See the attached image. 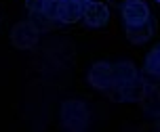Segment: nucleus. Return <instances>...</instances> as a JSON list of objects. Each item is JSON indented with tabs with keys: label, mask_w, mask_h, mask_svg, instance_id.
Wrapping results in <instances>:
<instances>
[{
	"label": "nucleus",
	"mask_w": 160,
	"mask_h": 132,
	"mask_svg": "<svg viewBox=\"0 0 160 132\" xmlns=\"http://www.w3.org/2000/svg\"><path fill=\"white\" fill-rule=\"evenodd\" d=\"M80 4H88V2H93V0H78Z\"/></svg>",
	"instance_id": "nucleus-16"
},
{
	"label": "nucleus",
	"mask_w": 160,
	"mask_h": 132,
	"mask_svg": "<svg viewBox=\"0 0 160 132\" xmlns=\"http://www.w3.org/2000/svg\"><path fill=\"white\" fill-rule=\"evenodd\" d=\"M145 71L160 78V48L158 46H156L152 53L145 57Z\"/></svg>",
	"instance_id": "nucleus-12"
},
{
	"label": "nucleus",
	"mask_w": 160,
	"mask_h": 132,
	"mask_svg": "<svg viewBox=\"0 0 160 132\" xmlns=\"http://www.w3.org/2000/svg\"><path fill=\"white\" fill-rule=\"evenodd\" d=\"M61 4H63V0H47V2H44V7H42V11H44L51 19H57V21H59Z\"/></svg>",
	"instance_id": "nucleus-13"
},
{
	"label": "nucleus",
	"mask_w": 160,
	"mask_h": 132,
	"mask_svg": "<svg viewBox=\"0 0 160 132\" xmlns=\"http://www.w3.org/2000/svg\"><path fill=\"white\" fill-rule=\"evenodd\" d=\"M88 84L93 88H99V90H108L116 84V78H114V65L110 63L99 61L95 63L91 71H88Z\"/></svg>",
	"instance_id": "nucleus-3"
},
{
	"label": "nucleus",
	"mask_w": 160,
	"mask_h": 132,
	"mask_svg": "<svg viewBox=\"0 0 160 132\" xmlns=\"http://www.w3.org/2000/svg\"><path fill=\"white\" fill-rule=\"evenodd\" d=\"M112 4H116V7H124L127 4V0H110Z\"/></svg>",
	"instance_id": "nucleus-15"
},
{
	"label": "nucleus",
	"mask_w": 160,
	"mask_h": 132,
	"mask_svg": "<svg viewBox=\"0 0 160 132\" xmlns=\"http://www.w3.org/2000/svg\"><path fill=\"white\" fill-rule=\"evenodd\" d=\"M158 48H160V44H158Z\"/></svg>",
	"instance_id": "nucleus-18"
},
{
	"label": "nucleus",
	"mask_w": 160,
	"mask_h": 132,
	"mask_svg": "<svg viewBox=\"0 0 160 132\" xmlns=\"http://www.w3.org/2000/svg\"><path fill=\"white\" fill-rule=\"evenodd\" d=\"M114 78H116V84H128V82H133L137 76V67L133 65L131 61H120L114 65Z\"/></svg>",
	"instance_id": "nucleus-9"
},
{
	"label": "nucleus",
	"mask_w": 160,
	"mask_h": 132,
	"mask_svg": "<svg viewBox=\"0 0 160 132\" xmlns=\"http://www.w3.org/2000/svg\"><path fill=\"white\" fill-rule=\"evenodd\" d=\"M120 88H122V101H141L145 97V92H148V84L141 78H135L133 82L122 84Z\"/></svg>",
	"instance_id": "nucleus-8"
},
{
	"label": "nucleus",
	"mask_w": 160,
	"mask_h": 132,
	"mask_svg": "<svg viewBox=\"0 0 160 132\" xmlns=\"http://www.w3.org/2000/svg\"><path fill=\"white\" fill-rule=\"evenodd\" d=\"M82 19H84V23L88 27H101V25L108 23V19H110V11L105 7L103 2H88L84 4V13H82Z\"/></svg>",
	"instance_id": "nucleus-5"
},
{
	"label": "nucleus",
	"mask_w": 160,
	"mask_h": 132,
	"mask_svg": "<svg viewBox=\"0 0 160 132\" xmlns=\"http://www.w3.org/2000/svg\"><path fill=\"white\" fill-rule=\"evenodd\" d=\"M61 122L68 130L80 132L88 126V109L82 101H65L61 105Z\"/></svg>",
	"instance_id": "nucleus-1"
},
{
	"label": "nucleus",
	"mask_w": 160,
	"mask_h": 132,
	"mask_svg": "<svg viewBox=\"0 0 160 132\" xmlns=\"http://www.w3.org/2000/svg\"><path fill=\"white\" fill-rule=\"evenodd\" d=\"M40 38V30L32 21H21L17 23L11 31V42L15 48H21V50H28V48H34L38 44Z\"/></svg>",
	"instance_id": "nucleus-2"
},
{
	"label": "nucleus",
	"mask_w": 160,
	"mask_h": 132,
	"mask_svg": "<svg viewBox=\"0 0 160 132\" xmlns=\"http://www.w3.org/2000/svg\"><path fill=\"white\" fill-rule=\"evenodd\" d=\"M154 31H156V23L152 19H148L141 25H127V40L133 44H143L154 36Z\"/></svg>",
	"instance_id": "nucleus-6"
},
{
	"label": "nucleus",
	"mask_w": 160,
	"mask_h": 132,
	"mask_svg": "<svg viewBox=\"0 0 160 132\" xmlns=\"http://www.w3.org/2000/svg\"><path fill=\"white\" fill-rule=\"evenodd\" d=\"M44 2H47V0H25V7H28L30 13H36V11H42Z\"/></svg>",
	"instance_id": "nucleus-14"
},
{
	"label": "nucleus",
	"mask_w": 160,
	"mask_h": 132,
	"mask_svg": "<svg viewBox=\"0 0 160 132\" xmlns=\"http://www.w3.org/2000/svg\"><path fill=\"white\" fill-rule=\"evenodd\" d=\"M30 21H32L40 31L51 30V27H55V23H57V19H51L44 11H36V13H32V19H30Z\"/></svg>",
	"instance_id": "nucleus-11"
},
{
	"label": "nucleus",
	"mask_w": 160,
	"mask_h": 132,
	"mask_svg": "<svg viewBox=\"0 0 160 132\" xmlns=\"http://www.w3.org/2000/svg\"><path fill=\"white\" fill-rule=\"evenodd\" d=\"M84 13V4H80L78 0H63L61 4V13H59V21L61 23H76Z\"/></svg>",
	"instance_id": "nucleus-7"
},
{
	"label": "nucleus",
	"mask_w": 160,
	"mask_h": 132,
	"mask_svg": "<svg viewBox=\"0 0 160 132\" xmlns=\"http://www.w3.org/2000/svg\"><path fill=\"white\" fill-rule=\"evenodd\" d=\"M143 103V107L148 113H152V116H160V92L156 88H148V92L145 97L141 99Z\"/></svg>",
	"instance_id": "nucleus-10"
},
{
	"label": "nucleus",
	"mask_w": 160,
	"mask_h": 132,
	"mask_svg": "<svg viewBox=\"0 0 160 132\" xmlns=\"http://www.w3.org/2000/svg\"><path fill=\"white\" fill-rule=\"evenodd\" d=\"M156 2H160V0H156Z\"/></svg>",
	"instance_id": "nucleus-17"
},
{
	"label": "nucleus",
	"mask_w": 160,
	"mask_h": 132,
	"mask_svg": "<svg viewBox=\"0 0 160 132\" xmlns=\"http://www.w3.org/2000/svg\"><path fill=\"white\" fill-rule=\"evenodd\" d=\"M122 19L127 25H141L150 19V8L143 0H127L122 7Z\"/></svg>",
	"instance_id": "nucleus-4"
}]
</instances>
